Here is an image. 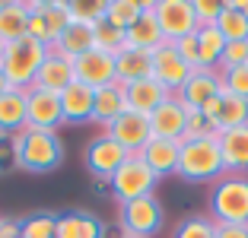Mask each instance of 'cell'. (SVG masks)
<instances>
[{"mask_svg": "<svg viewBox=\"0 0 248 238\" xmlns=\"http://www.w3.org/2000/svg\"><path fill=\"white\" fill-rule=\"evenodd\" d=\"M13 146V162L16 168L32 175H45L54 172V168L64 162V140H61L58 130H32L22 127L19 134L10 137Z\"/></svg>", "mask_w": 248, "mask_h": 238, "instance_id": "cell-1", "label": "cell"}, {"mask_svg": "<svg viewBox=\"0 0 248 238\" xmlns=\"http://www.w3.org/2000/svg\"><path fill=\"white\" fill-rule=\"evenodd\" d=\"M178 178L188 184H201V181H219L226 175L223 168V156H219V140L217 134L197 140H182V152H178Z\"/></svg>", "mask_w": 248, "mask_h": 238, "instance_id": "cell-2", "label": "cell"}, {"mask_svg": "<svg viewBox=\"0 0 248 238\" xmlns=\"http://www.w3.org/2000/svg\"><path fill=\"white\" fill-rule=\"evenodd\" d=\"M207 207L217 225H248V175H223L213 181Z\"/></svg>", "mask_w": 248, "mask_h": 238, "instance_id": "cell-3", "label": "cell"}, {"mask_svg": "<svg viewBox=\"0 0 248 238\" xmlns=\"http://www.w3.org/2000/svg\"><path fill=\"white\" fill-rule=\"evenodd\" d=\"M48 48L38 45L35 38H19V42H10L7 51H3V60H0V70L7 76V83L13 89H29L35 83V73L42 67Z\"/></svg>", "mask_w": 248, "mask_h": 238, "instance_id": "cell-4", "label": "cell"}, {"mask_svg": "<svg viewBox=\"0 0 248 238\" xmlns=\"http://www.w3.org/2000/svg\"><path fill=\"white\" fill-rule=\"evenodd\" d=\"M156 181H159V178L150 172V165H146L143 159H140V156H131L108 178V188H111V197L118 200V207H121V203H131V200H140V197H150V194H153V188H156Z\"/></svg>", "mask_w": 248, "mask_h": 238, "instance_id": "cell-5", "label": "cell"}, {"mask_svg": "<svg viewBox=\"0 0 248 238\" xmlns=\"http://www.w3.org/2000/svg\"><path fill=\"white\" fill-rule=\"evenodd\" d=\"M70 19H73L70 3H42L38 0V3H29V32L26 35L51 51Z\"/></svg>", "mask_w": 248, "mask_h": 238, "instance_id": "cell-6", "label": "cell"}, {"mask_svg": "<svg viewBox=\"0 0 248 238\" xmlns=\"http://www.w3.org/2000/svg\"><path fill=\"white\" fill-rule=\"evenodd\" d=\"M118 219H121V229H124L121 235L153 238L156 232L162 229V223H166V209H162V203L150 194V197H140V200L121 203Z\"/></svg>", "mask_w": 248, "mask_h": 238, "instance_id": "cell-7", "label": "cell"}, {"mask_svg": "<svg viewBox=\"0 0 248 238\" xmlns=\"http://www.w3.org/2000/svg\"><path fill=\"white\" fill-rule=\"evenodd\" d=\"M127 159H131V152L124 149L121 143H115V140L108 137V134H99V137H93L86 143V152H83V162H86V172L93 175L95 181H99V184H102V181H108L111 175L118 172V168L124 165V162H127Z\"/></svg>", "mask_w": 248, "mask_h": 238, "instance_id": "cell-8", "label": "cell"}, {"mask_svg": "<svg viewBox=\"0 0 248 238\" xmlns=\"http://www.w3.org/2000/svg\"><path fill=\"white\" fill-rule=\"evenodd\" d=\"M153 16L159 22L166 42H178V38L197 32L194 3L191 0H159V3H153Z\"/></svg>", "mask_w": 248, "mask_h": 238, "instance_id": "cell-9", "label": "cell"}, {"mask_svg": "<svg viewBox=\"0 0 248 238\" xmlns=\"http://www.w3.org/2000/svg\"><path fill=\"white\" fill-rule=\"evenodd\" d=\"M64 124L61 111V95L48 89L29 86L26 89V127L32 130H58Z\"/></svg>", "mask_w": 248, "mask_h": 238, "instance_id": "cell-10", "label": "cell"}, {"mask_svg": "<svg viewBox=\"0 0 248 238\" xmlns=\"http://www.w3.org/2000/svg\"><path fill=\"white\" fill-rule=\"evenodd\" d=\"M105 134H108L115 143H121L124 149L131 152V156H137L140 149H143L150 140H153V127H150V118L140 115V111H124V115H118L115 121L105 127Z\"/></svg>", "mask_w": 248, "mask_h": 238, "instance_id": "cell-11", "label": "cell"}, {"mask_svg": "<svg viewBox=\"0 0 248 238\" xmlns=\"http://www.w3.org/2000/svg\"><path fill=\"white\" fill-rule=\"evenodd\" d=\"M191 73H194V67H191L188 60H185L182 54H178L172 42L159 45V48L153 51V76L159 79V83H162V86H166L172 95H175L178 89H182L185 83H188Z\"/></svg>", "mask_w": 248, "mask_h": 238, "instance_id": "cell-12", "label": "cell"}, {"mask_svg": "<svg viewBox=\"0 0 248 238\" xmlns=\"http://www.w3.org/2000/svg\"><path fill=\"white\" fill-rule=\"evenodd\" d=\"M201 111H204V118L210 121L213 134H223V130H232V127L248 124V102L239 99V95L223 92V89H219V95L210 99Z\"/></svg>", "mask_w": 248, "mask_h": 238, "instance_id": "cell-13", "label": "cell"}, {"mask_svg": "<svg viewBox=\"0 0 248 238\" xmlns=\"http://www.w3.org/2000/svg\"><path fill=\"white\" fill-rule=\"evenodd\" d=\"M73 76H77V83H83L89 89H102V86H108V83L118 79L115 58L105 54V51H99V48H89L86 54H80V58L73 60Z\"/></svg>", "mask_w": 248, "mask_h": 238, "instance_id": "cell-14", "label": "cell"}, {"mask_svg": "<svg viewBox=\"0 0 248 238\" xmlns=\"http://www.w3.org/2000/svg\"><path fill=\"white\" fill-rule=\"evenodd\" d=\"M219 89L223 86H219V73L217 70H194L188 76V83L175 92V99L182 102L188 111H201L210 99L219 95Z\"/></svg>", "mask_w": 248, "mask_h": 238, "instance_id": "cell-15", "label": "cell"}, {"mask_svg": "<svg viewBox=\"0 0 248 238\" xmlns=\"http://www.w3.org/2000/svg\"><path fill=\"white\" fill-rule=\"evenodd\" d=\"M226 175H248V124L217 134Z\"/></svg>", "mask_w": 248, "mask_h": 238, "instance_id": "cell-16", "label": "cell"}, {"mask_svg": "<svg viewBox=\"0 0 248 238\" xmlns=\"http://www.w3.org/2000/svg\"><path fill=\"white\" fill-rule=\"evenodd\" d=\"M150 127H153V137H162V140H185V127H188V108L172 95L166 105L150 115Z\"/></svg>", "mask_w": 248, "mask_h": 238, "instance_id": "cell-17", "label": "cell"}, {"mask_svg": "<svg viewBox=\"0 0 248 238\" xmlns=\"http://www.w3.org/2000/svg\"><path fill=\"white\" fill-rule=\"evenodd\" d=\"M172 99L166 86H162L156 76H146V79H137V83H127V108L131 111H140V115H153L159 105Z\"/></svg>", "mask_w": 248, "mask_h": 238, "instance_id": "cell-18", "label": "cell"}, {"mask_svg": "<svg viewBox=\"0 0 248 238\" xmlns=\"http://www.w3.org/2000/svg\"><path fill=\"white\" fill-rule=\"evenodd\" d=\"M178 152H182V143H178V140L153 137L143 149L137 152V156L150 165V172H153L156 178H166V175H175L178 172Z\"/></svg>", "mask_w": 248, "mask_h": 238, "instance_id": "cell-19", "label": "cell"}, {"mask_svg": "<svg viewBox=\"0 0 248 238\" xmlns=\"http://www.w3.org/2000/svg\"><path fill=\"white\" fill-rule=\"evenodd\" d=\"M93 108H95V89L83 86V83H70L61 92L64 124H93Z\"/></svg>", "mask_w": 248, "mask_h": 238, "instance_id": "cell-20", "label": "cell"}, {"mask_svg": "<svg viewBox=\"0 0 248 238\" xmlns=\"http://www.w3.org/2000/svg\"><path fill=\"white\" fill-rule=\"evenodd\" d=\"M70 83H77V76H73V60H67V58H61V54H54V51H48L45 60H42V67H38V73H35V83H32V86L61 95Z\"/></svg>", "mask_w": 248, "mask_h": 238, "instance_id": "cell-21", "label": "cell"}, {"mask_svg": "<svg viewBox=\"0 0 248 238\" xmlns=\"http://www.w3.org/2000/svg\"><path fill=\"white\" fill-rule=\"evenodd\" d=\"M127 111V86L124 83H108V86L95 89V108H93V124H99V127H108L111 121H115L118 115H124Z\"/></svg>", "mask_w": 248, "mask_h": 238, "instance_id": "cell-22", "label": "cell"}, {"mask_svg": "<svg viewBox=\"0 0 248 238\" xmlns=\"http://www.w3.org/2000/svg\"><path fill=\"white\" fill-rule=\"evenodd\" d=\"M93 29H95V22H86V19H77V16H73L51 51L61 54V58H67V60H77L80 54H86V51L93 48Z\"/></svg>", "mask_w": 248, "mask_h": 238, "instance_id": "cell-23", "label": "cell"}, {"mask_svg": "<svg viewBox=\"0 0 248 238\" xmlns=\"http://www.w3.org/2000/svg\"><path fill=\"white\" fill-rule=\"evenodd\" d=\"M115 73H118V83H137V79L153 76V51H143V48H124L121 54L115 58Z\"/></svg>", "mask_w": 248, "mask_h": 238, "instance_id": "cell-24", "label": "cell"}, {"mask_svg": "<svg viewBox=\"0 0 248 238\" xmlns=\"http://www.w3.org/2000/svg\"><path fill=\"white\" fill-rule=\"evenodd\" d=\"M54 238H105V225L93 213H61L54 225Z\"/></svg>", "mask_w": 248, "mask_h": 238, "instance_id": "cell-25", "label": "cell"}, {"mask_svg": "<svg viewBox=\"0 0 248 238\" xmlns=\"http://www.w3.org/2000/svg\"><path fill=\"white\" fill-rule=\"evenodd\" d=\"M26 127V89H13L0 95V137H13Z\"/></svg>", "mask_w": 248, "mask_h": 238, "instance_id": "cell-26", "label": "cell"}, {"mask_svg": "<svg viewBox=\"0 0 248 238\" xmlns=\"http://www.w3.org/2000/svg\"><path fill=\"white\" fill-rule=\"evenodd\" d=\"M124 35H127V48L156 51L159 45H166L159 22H156V16H153V3H146V7H143V16H140V19L134 22V26L124 32Z\"/></svg>", "mask_w": 248, "mask_h": 238, "instance_id": "cell-27", "label": "cell"}, {"mask_svg": "<svg viewBox=\"0 0 248 238\" xmlns=\"http://www.w3.org/2000/svg\"><path fill=\"white\" fill-rule=\"evenodd\" d=\"M29 32V3H0V38L19 42Z\"/></svg>", "mask_w": 248, "mask_h": 238, "instance_id": "cell-28", "label": "cell"}, {"mask_svg": "<svg viewBox=\"0 0 248 238\" xmlns=\"http://www.w3.org/2000/svg\"><path fill=\"white\" fill-rule=\"evenodd\" d=\"M197 48H201V60H197V70H219V58L226 51V38L217 26H204L197 29Z\"/></svg>", "mask_w": 248, "mask_h": 238, "instance_id": "cell-29", "label": "cell"}, {"mask_svg": "<svg viewBox=\"0 0 248 238\" xmlns=\"http://www.w3.org/2000/svg\"><path fill=\"white\" fill-rule=\"evenodd\" d=\"M143 0H108L105 3V16L102 19L108 22L111 29H118V32H127L134 26V22L143 16Z\"/></svg>", "mask_w": 248, "mask_h": 238, "instance_id": "cell-30", "label": "cell"}, {"mask_svg": "<svg viewBox=\"0 0 248 238\" xmlns=\"http://www.w3.org/2000/svg\"><path fill=\"white\" fill-rule=\"evenodd\" d=\"M217 29L223 32L226 42H248V16H242L232 3H223L217 19Z\"/></svg>", "mask_w": 248, "mask_h": 238, "instance_id": "cell-31", "label": "cell"}, {"mask_svg": "<svg viewBox=\"0 0 248 238\" xmlns=\"http://www.w3.org/2000/svg\"><path fill=\"white\" fill-rule=\"evenodd\" d=\"M93 48L105 51V54H111V58H118L124 48H127V35L118 29H111L105 19L95 22V29H93Z\"/></svg>", "mask_w": 248, "mask_h": 238, "instance_id": "cell-32", "label": "cell"}, {"mask_svg": "<svg viewBox=\"0 0 248 238\" xmlns=\"http://www.w3.org/2000/svg\"><path fill=\"white\" fill-rule=\"evenodd\" d=\"M54 225H58L54 213H32V216L19 219V235L22 238H54Z\"/></svg>", "mask_w": 248, "mask_h": 238, "instance_id": "cell-33", "label": "cell"}, {"mask_svg": "<svg viewBox=\"0 0 248 238\" xmlns=\"http://www.w3.org/2000/svg\"><path fill=\"white\" fill-rule=\"evenodd\" d=\"M175 238H217V223L210 216H185L182 223L175 225Z\"/></svg>", "mask_w": 248, "mask_h": 238, "instance_id": "cell-34", "label": "cell"}, {"mask_svg": "<svg viewBox=\"0 0 248 238\" xmlns=\"http://www.w3.org/2000/svg\"><path fill=\"white\" fill-rule=\"evenodd\" d=\"M219 86H223V92L239 95V99L248 102V64L232 67V70H219Z\"/></svg>", "mask_w": 248, "mask_h": 238, "instance_id": "cell-35", "label": "cell"}, {"mask_svg": "<svg viewBox=\"0 0 248 238\" xmlns=\"http://www.w3.org/2000/svg\"><path fill=\"white\" fill-rule=\"evenodd\" d=\"M245 64H248V42H226V51L219 58V70H232V67H245Z\"/></svg>", "mask_w": 248, "mask_h": 238, "instance_id": "cell-36", "label": "cell"}, {"mask_svg": "<svg viewBox=\"0 0 248 238\" xmlns=\"http://www.w3.org/2000/svg\"><path fill=\"white\" fill-rule=\"evenodd\" d=\"M191 3H194V19H197V29H204V26H217L223 3H217V0H191Z\"/></svg>", "mask_w": 248, "mask_h": 238, "instance_id": "cell-37", "label": "cell"}, {"mask_svg": "<svg viewBox=\"0 0 248 238\" xmlns=\"http://www.w3.org/2000/svg\"><path fill=\"white\" fill-rule=\"evenodd\" d=\"M213 134L210 121L204 118V111H188V127H185V140H197V137H207Z\"/></svg>", "mask_w": 248, "mask_h": 238, "instance_id": "cell-38", "label": "cell"}, {"mask_svg": "<svg viewBox=\"0 0 248 238\" xmlns=\"http://www.w3.org/2000/svg\"><path fill=\"white\" fill-rule=\"evenodd\" d=\"M172 45H175V51H178V54H182V58L197 70V60H201V48H197V32H191V35L178 38V42H172Z\"/></svg>", "mask_w": 248, "mask_h": 238, "instance_id": "cell-39", "label": "cell"}, {"mask_svg": "<svg viewBox=\"0 0 248 238\" xmlns=\"http://www.w3.org/2000/svg\"><path fill=\"white\" fill-rule=\"evenodd\" d=\"M217 238H248V225H217Z\"/></svg>", "mask_w": 248, "mask_h": 238, "instance_id": "cell-40", "label": "cell"}, {"mask_svg": "<svg viewBox=\"0 0 248 238\" xmlns=\"http://www.w3.org/2000/svg\"><path fill=\"white\" fill-rule=\"evenodd\" d=\"M0 238H22L19 235V219H3L0 216Z\"/></svg>", "mask_w": 248, "mask_h": 238, "instance_id": "cell-41", "label": "cell"}, {"mask_svg": "<svg viewBox=\"0 0 248 238\" xmlns=\"http://www.w3.org/2000/svg\"><path fill=\"white\" fill-rule=\"evenodd\" d=\"M232 7H235V10H239V13H242V16H248V0H232Z\"/></svg>", "mask_w": 248, "mask_h": 238, "instance_id": "cell-42", "label": "cell"}, {"mask_svg": "<svg viewBox=\"0 0 248 238\" xmlns=\"http://www.w3.org/2000/svg\"><path fill=\"white\" fill-rule=\"evenodd\" d=\"M7 89H10V83H7V76H3V70H0V95L7 92Z\"/></svg>", "mask_w": 248, "mask_h": 238, "instance_id": "cell-43", "label": "cell"}, {"mask_svg": "<svg viewBox=\"0 0 248 238\" xmlns=\"http://www.w3.org/2000/svg\"><path fill=\"white\" fill-rule=\"evenodd\" d=\"M3 51H7V42H3V38H0V60H3Z\"/></svg>", "mask_w": 248, "mask_h": 238, "instance_id": "cell-44", "label": "cell"}, {"mask_svg": "<svg viewBox=\"0 0 248 238\" xmlns=\"http://www.w3.org/2000/svg\"><path fill=\"white\" fill-rule=\"evenodd\" d=\"M121 238H134V235H121Z\"/></svg>", "mask_w": 248, "mask_h": 238, "instance_id": "cell-45", "label": "cell"}]
</instances>
